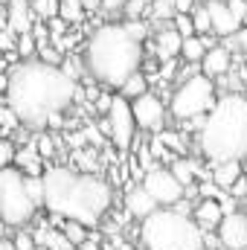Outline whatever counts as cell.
<instances>
[{"label": "cell", "instance_id": "f1b7e54d", "mask_svg": "<svg viewBox=\"0 0 247 250\" xmlns=\"http://www.w3.org/2000/svg\"><path fill=\"white\" fill-rule=\"evenodd\" d=\"M18 128V117L12 114V108L9 105H0V134H3V140H9L6 134L9 131H15Z\"/></svg>", "mask_w": 247, "mask_h": 250}, {"label": "cell", "instance_id": "ba28073f", "mask_svg": "<svg viewBox=\"0 0 247 250\" xmlns=\"http://www.w3.org/2000/svg\"><path fill=\"white\" fill-rule=\"evenodd\" d=\"M140 187L154 198V204H157L160 209H172V207L186 195V189L178 184V178H175L172 169H166V166H151V169L143 175V184H140Z\"/></svg>", "mask_w": 247, "mask_h": 250}, {"label": "cell", "instance_id": "1f68e13d", "mask_svg": "<svg viewBox=\"0 0 247 250\" xmlns=\"http://www.w3.org/2000/svg\"><path fill=\"white\" fill-rule=\"evenodd\" d=\"M198 195H201L204 201H221L224 189H218L212 181H201V184H198Z\"/></svg>", "mask_w": 247, "mask_h": 250}, {"label": "cell", "instance_id": "9c48e42d", "mask_svg": "<svg viewBox=\"0 0 247 250\" xmlns=\"http://www.w3.org/2000/svg\"><path fill=\"white\" fill-rule=\"evenodd\" d=\"M108 131H111V140L120 151H128L131 143H134V134H137V123H134V111H131V102L125 96H114L111 102V111H108Z\"/></svg>", "mask_w": 247, "mask_h": 250}, {"label": "cell", "instance_id": "d6a6232c", "mask_svg": "<svg viewBox=\"0 0 247 250\" xmlns=\"http://www.w3.org/2000/svg\"><path fill=\"white\" fill-rule=\"evenodd\" d=\"M227 6H230L233 18L245 26V21H247V0H227Z\"/></svg>", "mask_w": 247, "mask_h": 250}, {"label": "cell", "instance_id": "7402d4cb", "mask_svg": "<svg viewBox=\"0 0 247 250\" xmlns=\"http://www.w3.org/2000/svg\"><path fill=\"white\" fill-rule=\"evenodd\" d=\"M143 93H148V82H145V76H143V73H137V76H131V79L125 82V87L120 90V96H125L128 102H134V99H140Z\"/></svg>", "mask_w": 247, "mask_h": 250}, {"label": "cell", "instance_id": "d4e9b609", "mask_svg": "<svg viewBox=\"0 0 247 250\" xmlns=\"http://www.w3.org/2000/svg\"><path fill=\"white\" fill-rule=\"evenodd\" d=\"M62 233L67 236V242L76 245V248H82V245L87 242V227H82V224H76V221H64Z\"/></svg>", "mask_w": 247, "mask_h": 250}, {"label": "cell", "instance_id": "5b68a950", "mask_svg": "<svg viewBox=\"0 0 247 250\" xmlns=\"http://www.w3.org/2000/svg\"><path fill=\"white\" fill-rule=\"evenodd\" d=\"M140 242L145 250H204V230L192 215L157 209L140 224Z\"/></svg>", "mask_w": 247, "mask_h": 250}, {"label": "cell", "instance_id": "d6986e66", "mask_svg": "<svg viewBox=\"0 0 247 250\" xmlns=\"http://www.w3.org/2000/svg\"><path fill=\"white\" fill-rule=\"evenodd\" d=\"M35 245H41V248H47V250H79L76 245H70V242H67V236H64V233L53 230V227L38 230V233H35Z\"/></svg>", "mask_w": 247, "mask_h": 250}, {"label": "cell", "instance_id": "7c38bea8", "mask_svg": "<svg viewBox=\"0 0 247 250\" xmlns=\"http://www.w3.org/2000/svg\"><path fill=\"white\" fill-rule=\"evenodd\" d=\"M206 9H209V21H212V35H218L221 41L233 38L242 32V23L233 18L227 0H206Z\"/></svg>", "mask_w": 247, "mask_h": 250}, {"label": "cell", "instance_id": "52a82bcc", "mask_svg": "<svg viewBox=\"0 0 247 250\" xmlns=\"http://www.w3.org/2000/svg\"><path fill=\"white\" fill-rule=\"evenodd\" d=\"M215 82L204 73H195L172 93L169 111L175 120H204L215 108Z\"/></svg>", "mask_w": 247, "mask_h": 250}, {"label": "cell", "instance_id": "2e32d148", "mask_svg": "<svg viewBox=\"0 0 247 250\" xmlns=\"http://www.w3.org/2000/svg\"><path fill=\"white\" fill-rule=\"evenodd\" d=\"M192 218H195V224H198L204 233H212V230L218 233V227H221V221H224V209H221L218 201H201V204H195Z\"/></svg>", "mask_w": 247, "mask_h": 250}, {"label": "cell", "instance_id": "f546056e", "mask_svg": "<svg viewBox=\"0 0 247 250\" xmlns=\"http://www.w3.org/2000/svg\"><path fill=\"white\" fill-rule=\"evenodd\" d=\"M123 26H125V32H128L134 41L143 44V38H145V32H148V23H145V21H140V18H137V21H125Z\"/></svg>", "mask_w": 247, "mask_h": 250}, {"label": "cell", "instance_id": "4316f807", "mask_svg": "<svg viewBox=\"0 0 247 250\" xmlns=\"http://www.w3.org/2000/svg\"><path fill=\"white\" fill-rule=\"evenodd\" d=\"M35 50H38V41H35L32 32H29V35H18V56H21L23 62H32Z\"/></svg>", "mask_w": 247, "mask_h": 250}, {"label": "cell", "instance_id": "ee69618b", "mask_svg": "<svg viewBox=\"0 0 247 250\" xmlns=\"http://www.w3.org/2000/svg\"><path fill=\"white\" fill-rule=\"evenodd\" d=\"M151 3H169V6H172V0H151Z\"/></svg>", "mask_w": 247, "mask_h": 250}, {"label": "cell", "instance_id": "603a6c76", "mask_svg": "<svg viewBox=\"0 0 247 250\" xmlns=\"http://www.w3.org/2000/svg\"><path fill=\"white\" fill-rule=\"evenodd\" d=\"M192 23H195V32H198L201 38L212 35V21H209V9H206V3H198V6H195V12H192Z\"/></svg>", "mask_w": 247, "mask_h": 250}, {"label": "cell", "instance_id": "484cf974", "mask_svg": "<svg viewBox=\"0 0 247 250\" xmlns=\"http://www.w3.org/2000/svg\"><path fill=\"white\" fill-rule=\"evenodd\" d=\"M15 160H18V148H15V143L0 137V172L12 169V166H15Z\"/></svg>", "mask_w": 247, "mask_h": 250}, {"label": "cell", "instance_id": "60d3db41", "mask_svg": "<svg viewBox=\"0 0 247 250\" xmlns=\"http://www.w3.org/2000/svg\"><path fill=\"white\" fill-rule=\"evenodd\" d=\"M114 248H117V250H134L131 245H125L123 239H117V242H114Z\"/></svg>", "mask_w": 247, "mask_h": 250}, {"label": "cell", "instance_id": "8992f818", "mask_svg": "<svg viewBox=\"0 0 247 250\" xmlns=\"http://www.w3.org/2000/svg\"><path fill=\"white\" fill-rule=\"evenodd\" d=\"M38 204L26 192V175L12 166L0 172V221L9 227H26L35 218Z\"/></svg>", "mask_w": 247, "mask_h": 250}, {"label": "cell", "instance_id": "f35d334b", "mask_svg": "<svg viewBox=\"0 0 247 250\" xmlns=\"http://www.w3.org/2000/svg\"><path fill=\"white\" fill-rule=\"evenodd\" d=\"M6 90H9V73H0V93L6 96Z\"/></svg>", "mask_w": 247, "mask_h": 250}, {"label": "cell", "instance_id": "e0dca14e", "mask_svg": "<svg viewBox=\"0 0 247 250\" xmlns=\"http://www.w3.org/2000/svg\"><path fill=\"white\" fill-rule=\"evenodd\" d=\"M242 175H245L242 160H227V163H215L212 166V184L218 189H224V192H230L236 187L242 181Z\"/></svg>", "mask_w": 247, "mask_h": 250}, {"label": "cell", "instance_id": "8fae6325", "mask_svg": "<svg viewBox=\"0 0 247 250\" xmlns=\"http://www.w3.org/2000/svg\"><path fill=\"white\" fill-rule=\"evenodd\" d=\"M221 250H247V212H230L224 215L218 227Z\"/></svg>", "mask_w": 247, "mask_h": 250}, {"label": "cell", "instance_id": "8d00e7d4", "mask_svg": "<svg viewBox=\"0 0 247 250\" xmlns=\"http://www.w3.org/2000/svg\"><path fill=\"white\" fill-rule=\"evenodd\" d=\"M99 6H102V12H123L128 0H99Z\"/></svg>", "mask_w": 247, "mask_h": 250}, {"label": "cell", "instance_id": "ab89813d", "mask_svg": "<svg viewBox=\"0 0 247 250\" xmlns=\"http://www.w3.org/2000/svg\"><path fill=\"white\" fill-rule=\"evenodd\" d=\"M79 250H99V248H96V242H93V239H87V242H84Z\"/></svg>", "mask_w": 247, "mask_h": 250}, {"label": "cell", "instance_id": "bcb514c9", "mask_svg": "<svg viewBox=\"0 0 247 250\" xmlns=\"http://www.w3.org/2000/svg\"><path fill=\"white\" fill-rule=\"evenodd\" d=\"M245 26H247V21H245Z\"/></svg>", "mask_w": 247, "mask_h": 250}, {"label": "cell", "instance_id": "9a60e30c", "mask_svg": "<svg viewBox=\"0 0 247 250\" xmlns=\"http://www.w3.org/2000/svg\"><path fill=\"white\" fill-rule=\"evenodd\" d=\"M6 12H9V29L15 35H29L32 32L35 15H32V3L29 0H12L6 6Z\"/></svg>", "mask_w": 247, "mask_h": 250}, {"label": "cell", "instance_id": "cb8c5ba5", "mask_svg": "<svg viewBox=\"0 0 247 250\" xmlns=\"http://www.w3.org/2000/svg\"><path fill=\"white\" fill-rule=\"evenodd\" d=\"M32 3V15H35V21H53V18H59V0H29Z\"/></svg>", "mask_w": 247, "mask_h": 250}, {"label": "cell", "instance_id": "30bf717a", "mask_svg": "<svg viewBox=\"0 0 247 250\" xmlns=\"http://www.w3.org/2000/svg\"><path fill=\"white\" fill-rule=\"evenodd\" d=\"M131 111H134V123L140 131H151V134H160L163 123H166V105L157 93H143L140 99L131 102Z\"/></svg>", "mask_w": 247, "mask_h": 250}, {"label": "cell", "instance_id": "7a4b0ae2", "mask_svg": "<svg viewBox=\"0 0 247 250\" xmlns=\"http://www.w3.org/2000/svg\"><path fill=\"white\" fill-rule=\"evenodd\" d=\"M41 181L47 212L64 221H76L87 230L99 227L111 207V187L96 175H82L70 166H50Z\"/></svg>", "mask_w": 247, "mask_h": 250}, {"label": "cell", "instance_id": "4fadbf2b", "mask_svg": "<svg viewBox=\"0 0 247 250\" xmlns=\"http://www.w3.org/2000/svg\"><path fill=\"white\" fill-rule=\"evenodd\" d=\"M230 67H233V53H230L224 44H215V47L204 56L201 73H204L206 79H221V76L230 73Z\"/></svg>", "mask_w": 247, "mask_h": 250}, {"label": "cell", "instance_id": "ac0fdd59", "mask_svg": "<svg viewBox=\"0 0 247 250\" xmlns=\"http://www.w3.org/2000/svg\"><path fill=\"white\" fill-rule=\"evenodd\" d=\"M181 47H184V38L178 35V29H175L172 23L157 32V53H160V59H175V56H181Z\"/></svg>", "mask_w": 247, "mask_h": 250}, {"label": "cell", "instance_id": "6da1fadb", "mask_svg": "<svg viewBox=\"0 0 247 250\" xmlns=\"http://www.w3.org/2000/svg\"><path fill=\"white\" fill-rule=\"evenodd\" d=\"M76 96H84V90H79V82H73L62 67L32 59L18 62L9 70L6 105L12 108L18 123L32 131H41L47 123L59 120Z\"/></svg>", "mask_w": 247, "mask_h": 250}, {"label": "cell", "instance_id": "ffe728a7", "mask_svg": "<svg viewBox=\"0 0 247 250\" xmlns=\"http://www.w3.org/2000/svg\"><path fill=\"white\" fill-rule=\"evenodd\" d=\"M172 175L178 178V184H181L184 189H189L195 181H198V175H201V166H198L195 160H181V157H178V160L172 163Z\"/></svg>", "mask_w": 247, "mask_h": 250}, {"label": "cell", "instance_id": "d590c367", "mask_svg": "<svg viewBox=\"0 0 247 250\" xmlns=\"http://www.w3.org/2000/svg\"><path fill=\"white\" fill-rule=\"evenodd\" d=\"M38 154H41V157H53V140H50L47 134L38 137Z\"/></svg>", "mask_w": 247, "mask_h": 250}, {"label": "cell", "instance_id": "7dc6e473", "mask_svg": "<svg viewBox=\"0 0 247 250\" xmlns=\"http://www.w3.org/2000/svg\"><path fill=\"white\" fill-rule=\"evenodd\" d=\"M0 9H3V6H0Z\"/></svg>", "mask_w": 247, "mask_h": 250}, {"label": "cell", "instance_id": "836d02e7", "mask_svg": "<svg viewBox=\"0 0 247 250\" xmlns=\"http://www.w3.org/2000/svg\"><path fill=\"white\" fill-rule=\"evenodd\" d=\"M12 245H15V250H32V248H38V245H35V236H29V233H18Z\"/></svg>", "mask_w": 247, "mask_h": 250}, {"label": "cell", "instance_id": "b9f144b4", "mask_svg": "<svg viewBox=\"0 0 247 250\" xmlns=\"http://www.w3.org/2000/svg\"><path fill=\"white\" fill-rule=\"evenodd\" d=\"M0 250H15V245H12V242H6V239H0Z\"/></svg>", "mask_w": 247, "mask_h": 250}, {"label": "cell", "instance_id": "44dd1931", "mask_svg": "<svg viewBox=\"0 0 247 250\" xmlns=\"http://www.w3.org/2000/svg\"><path fill=\"white\" fill-rule=\"evenodd\" d=\"M206 53H209V47H206V41H204L201 35H195V38H186L184 47H181V56H184L189 64H201Z\"/></svg>", "mask_w": 247, "mask_h": 250}, {"label": "cell", "instance_id": "74e56055", "mask_svg": "<svg viewBox=\"0 0 247 250\" xmlns=\"http://www.w3.org/2000/svg\"><path fill=\"white\" fill-rule=\"evenodd\" d=\"M239 53L247 56V26H242V32L236 35V56H239Z\"/></svg>", "mask_w": 247, "mask_h": 250}, {"label": "cell", "instance_id": "4dcf8cb0", "mask_svg": "<svg viewBox=\"0 0 247 250\" xmlns=\"http://www.w3.org/2000/svg\"><path fill=\"white\" fill-rule=\"evenodd\" d=\"M26 192L38 207H44V181L41 178H26Z\"/></svg>", "mask_w": 247, "mask_h": 250}, {"label": "cell", "instance_id": "3957f363", "mask_svg": "<svg viewBox=\"0 0 247 250\" xmlns=\"http://www.w3.org/2000/svg\"><path fill=\"white\" fill-rule=\"evenodd\" d=\"M84 64L99 84L123 90L125 82L140 73L143 44L125 32L123 23H102L84 47Z\"/></svg>", "mask_w": 247, "mask_h": 250}, {"label": "cell", "instance_id": "277c9868", "mask_svg": "<svg viewBox=\"0 0 247 250\" xmlns=\"http://www.w3.org/2000/svg\"><path fill=\"white\" fill-rule=\"evenodd\" d=\"M198 146L206 160L227 163L247 157V96L233 90L221 93L215 108L201 120Z\"/></svg>", "mask_w": 247, "mask_h": 250}, {"label": "cell", "instance_id": "7bdbcfd3", "mask_svg": "<svg viewBox=\"0 0 247 250\" xmlns=\"http://www.w3.org/2000/svg\"><path fill=\"white\" fill-rule=\"evenodd\" d=\"M245 189H247V163H245ZM245 198H247V195H245Z\"/></svg>", "mask_w": 247, "mask_h": 250}, {"label": "cell", "instance_id": "e575fe53", "mask_svg": "<svg viewBox=\"0 0 247 250\" xmlns=\"http://www.w3.org/2000/svg\"><path fill=\"white\" fill-rule=\"evenodd\" d=\"M195 0H172V9H175V15H192L195 12Z\"/></svg>", "mask_w": 247, "mask_h": 250}, {"label": "cell", "instance_id": "5bb4252c", "mask_svg": "<svg viewBox=\"0 0 247 250\" xmlns=\"http://www.w3.org/2000/svg\"><path fill=\"white\" fill-rule=\"evenodd\" d=\"M125 209H128V215H134V218L145 221V218H148V215H154L160 207L154 204V198H151L143 187H131L128 192H125Z\"/></svg>", "mask_w": 247, "mask_h": 250}, {"label": "cell", "instance_id": "83f0119b", "mask_svg": "<svg viewBox=\"0 0 247 250\" xmlns=\"http://www.w3.org/2000/svg\"><path fill=\"white\" fill-rule=\"evenodd\" d=\"M172 26L178 29V35H181L184 41L198 35V32H195V23H192V15H175V18H172Z\"/></svg>", "mask_w": 247, "mask_h": 250}, {"label": "cell", "instance_id": "f6af8a7d", "mask_svg": "<svg viewBox=\"0 0 247 250\" xmlns=\"http://www.w3.org/2000/svg\"><path fill=\"white\" fill-rule=\"evenodd\" d=\"M242 76H245V82H247V67H245V73H242Z\"/></svg>", "mask_w": 247, "mask_h": 250}]
</instances>
